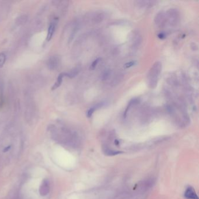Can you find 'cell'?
Masks as SVG:
<instances>
[{"mask_svg": "<svg viewBox=\"0 0 199 199\" xmlns=\"http://www.w3.org/2000/svg\"><path fill=\"white\" fill-rule=\"evenodd\" d=\"M155 22L158 27L160 28H163L166 23V18L165 13L163 12H160L157 14L155 18Z\"/></svg>", "mask_w": 199, "mask_h": 199, "instance_id": "cell-3", "label": "cell"}, {"mask_svg": "<svg viewBox=\"0 0 199 199\" xmlns=\"http://www.w3.org/2000/svg\"><path fill=\"white\" fill-rule=\"evenodd\" d=\"M155 2L153 1H138L136 2L137 5L141 8H149L154 6Z\"/></svg>", "mask_w": 199, "mask_h": 199, "instance_id": "cell-8", "label": "cell"}, {"mask_svg": "<svg viewBox=\"0 0 199 199\" xmlns=\"http://www.w3.org/2000/svg\"><path fill=\"white\" fill-rule=\"evenodd\" d=\"M137 102H138V100L136 99H132L131 101L129 102V105H128V106H127V108L125 109V116H126V114L127 113L128 111L129 110V109H130L131 108V106H133L134 104L137 103Z\"/></svg>", "mask_w": 199, "mask_h": 199, "instance_id": "cell-15", "label": "cell"}, {"mask_svg": "<svg viewBox=\"0 0 199 199\" xmlns=\"http://www.w3.org/2000/svg\"><path fill=\"white\" fill-rule=\"evenodd\" d=\"M56 22L55 21H54L50 24V25L49 26L47 34V37H46L47 41H50L52 39L53 34H54L55 30H56Z\"/></svg>", "mask_w": 199, "mask_h": 199, "instance_id": "cell-6", "label": "cell"}, {"mask_svg": "<svg viewBox=\"0 0 199 199\" xmlns=\"http://www.w3.org/2000/svg\"><path fill=\"white\" fill-rule=\"evenodd\" d=\"M100 60H101V58H97L96 60H95L93 62V63L91 64V66H90V70H94V69L95 68V67H97L98 64L99 62H100Z\"/></svg>", "mask_w": 199, "mask_h": 199, "instance_id": "cell-17", "label": "cell"}, {"mask_svg": "<svg viewBox=\"0 0 199 199\" xmlns=\"http://www.w3.org/2000/svg\"><path fill=\"white\" fill-rule=\"evenodd\" d=\"M162 70V64L157 62L150 68L147 75V82L150 88H155L157 86L160 74Z\"/></svg>", "mask_w": 199, "mask_h": 199, "instance_id": "cell-1", "label": "cell"}, {"mask_svg": "<svg viewBox=\"0 0 199 199\" xmlns=\"http://www.w3.org/2000/svg\"><path fill=\"white\" fill-rule=\"evenodd\" d=\"M60 59L57 56H53L50 57L47 62V66L51 70H56L59 66Z\"/></svg>", "mask_w": 199, "mask_h": 199, "instance_id": "cell-4", "label": "cell"}, {"mask_svg": "<svg viewBox=\"0 0 199 199\" xmlns=\"http://www.w3.org/2000/svg\"><path fill=\"white\" fill-rule=\"evenodd\" d=\"M136 64V62L135 61H132L130 62L126 63L125 65V68H130V67H133V66H134Z\"/></svg>", "mask_w": 199, "mask_h": 199, "instance_id": "cell-18", "label": "cell"}, {"mask_svg": "<svg viewBox=\"0 0 199 199\" xmlns=\"http://www.w3.org/2000/svg\"><path fill=\"white\" fill-rule=\"evenodd\" d=\"M158 38H159V39H165V38H166V34H165L164 32H161V34H159L158 35Z\"/></svg>", "mask_w": 199, "mask_h": 199, "instance_id": "cell-19", "label": "cell"}, {"mask_svg": "<svg viewBox=\"0 0 199 199\" xmlns=\"http://www.w3.org/2000/svg\"><path fill=\"white\" fill-rule=\"evenodd\" d=\"M104 18L102 13H96L93 17V21L95 23L101 22Z\"/></svg>", "mask_w": 199, "mask_h": 199, "instance_id": "cell-12", "label": "cell"}, {"mask_svg": "<svg viewBox=\"0 0 199 199\" xmlns=\"http://www.w3.org/2000/svg\"><path fill=\"white\" fill-rule=\"evenodd\" d=\"M49 185L48 181H45L44 182H43V183L42 184L41 186H40V193L42 196H45L47 194L49 193Z\"/></svg>", "mask_w": 199, "mask_h": 199, "instance_id": "cell-7", "label": "cell"}, {"mask_svg": "<svg viewBox=\"0 0 199 199\" xmlns=\"http://www.w3.org/2000/svg\"><path fill=\"white\" fill-rule=\"evenodd\" d=\"M184 196L187 199H199L197 194L192 187H188L184 194Z\"/></svg>", "mask_w": 199, "mask_h": 199, "instance_id": "cell-5", "label": "cell"}, {"mask_svg": "<svg viewBox=\"0 0 199 199\" xmlns=\"http://www.w3.org/2000/svg\"><path fill=\"white\" fill-rule=\"evenodd\" d=\"M166 22L169 23L172 26H175L178 24L180 20L179 12L175 8L169 9L165 14Z\"/></svg>", "mask_w": 199, "mask_h": 199, "instance_id": "cell-2", "label": "cell"}, {"mask_svg": "<svg viewBox=\"0 0 199 199\" xmlns=\"http://www.w3.org/2000/svg\"><path fill=\"white\" fill-rule=\"evenodd\" d=\"M103 103H98V105H97L95 106H94V107H92L87 112H86V116L88 117H91V116H92L93 113H94V112L96 110V109H97L101 107H102V106Z\"/></svg>", "mask_w": 199, "mask_h": 199, "instance_id": "cell-11", "label": "cell"}, {"mask_svg": "<svg viewBox=\"0 0 199 199\" xmlns=\"http://www.w3.org/2000/svg\"><path fill=\"white\" fill-rule=\"evenodd\" d=\"M111 75V72L109 70H106L104 72V73L103 74L102 76V78L103 80L105 81V80H108L109 78H110Z\"/></svg>", "mask_w": 199, "mask_h": 199, "instance_id": "cell-16", "label": "cell"}, {"mask_svg": "<svg viewBox=\"0 0 199 199\" xmlns=\"http://www.w3.org/2000/svg\"><path fill=\"white\" fill-rule=\"evenodd\" d=\"M103 151H104L105 154L108 156H114V155H117L123 153L122 151L113 150V149H110L109 148H104Z\"/></svg>", "mask_w": 199, "mask_h": 199, "instance_id": "cell-10", "label": "cell"}, {"mask_svg": "<svg viewBox=\"0 0 199 199\" xmlns=\"http://www.w3.org/2000/svg\"><path fill=\"white\" fill-rule=\"evenodd\" d=\"M6 54L2 52L0 53V68L2 67L6 62Z\"/></svg>", "mask_w": 199, "mask_h": 199, "instance_id": "cell-14", "label": "cell"}, {"mask_svg": "<svg viewBox=\"0 0 199 199\" xmlns=\"http://www.w3.org/2000/svg\"><path fill=\"white\" fill-rule=\"evenodd\" d=\"M78 73H79V68H75L73 70H72L70 73H65V75L66 76L68 77L69 78H73L78 74Z\"/></svg>", "mask_w": 199, "mask_h": 199, "instance_id": "cell-13", "label": "cell"}, {"mask_svg": "<svg viewBox=\"0 0 199 199\" xmlns=\"http://www.w3.org/2000/svg\"><path fill=\"white\" fill-rule=\"evenodd\" d=\"M65 76H66L65 73H61L58 76L56 82L54 83V86H53L52 88H51V90H54L57 89L60 86L62 85V82H63V78Z\"/></svg>", "mask_w": 199, "mask_h": 199, "instance_id": "cell-9", "label": "cell"}]
</instances>
